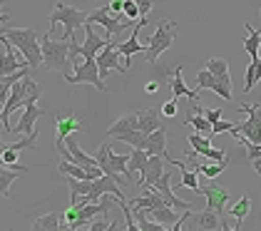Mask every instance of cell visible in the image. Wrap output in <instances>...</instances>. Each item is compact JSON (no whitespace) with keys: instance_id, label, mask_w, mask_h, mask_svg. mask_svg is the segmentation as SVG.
<instances>
[{"instance_id":"cell-1","label":"cell","mask_w":261,"mask_h":231,"mask_svg":"<svg viewBox=\"0 0 261 231\" xmlns=\"http://www.w3.org/2000/svg\"><path fill=\"white\" fill-rule=\"evenodd\" d=\"M0 35L8 38L18 47V53L25 58V62H30L33 67L42 65V42H40V35L33 28H8Z\"/></svg>"},{"instance_id":"cell-2","label":"cell","mask_w":261,"mask_h":231,"mask_svg":"<svg viewBox=\"0 0 261 231\" xmlns=\"http://www.w3.org/2000/svg\"><path fill=\"white\" fill-rule=\"evenodd\" d=\"M40 42H42V62L47 70L53 72H60L62 77L67 75V65H70V40H53L50 30L40 35Z\"/></svg>"},{"instance_id":"cell-3","label":"cell","mask_w":261,"mask_h":231,"mask_svg":"<svg viewBox=\"0 0 261 231\" xmlns=\"http://www.w3.org/2000/svg\"><path fill=\"white\" fill-rule=\"evenodd\" d=\"M85 22H87V15L77 10V8H72V5H65L62 0H55V10H53V15H50V33L62 25V38L65 40H72L75 38V33L85 28Z\"/></svg>"},{"instance_id":"cell-4","label":"cell","mask_w":261,"mask_h":231,"mask_svg":"<svg viewBox=\"0 0 261 231\" xmlns=\"http://www.w3.org/2000/svg\"><path fill=\"white\" fill-rule=\"evenodd\" d=\"M97 164L102 167V172L107 174V176H112L115 182L124 184V182H122V176H120V174H124V176H127V182H132V184L137 187L135 174L129 172V154H115L112 152V147L105 142L100 149H97Z\"/></svg>"},{"instance_id":"cell-5","label":"cell","mask_w":261,"mask_h":231,"mask_svg":"<svg viewBox=\"0 0 261 231\" xmlns=\"http://www.w3.org/2000/svg\"><path fill=\"white\" fill-rule=\"evenodd\" d=\"M40 87H38V82L35 80H30V75L18 80L15 85H13V90H10V97H8V102L3 105V112H0V122H3V127H5V132H13V127L8 124V119L10 115L18 110V107H25V102H28V97L33 95V92H38Z\"/></svg>"},{"instance_id":"cell-6","label":"cell","mask_w":261,"mask_h":231,"mask_svg":"<svg viewBox=\"0 0 261 231\" xmlns=\"http://www.w3.org/2000/svg\"><path fill=\"white\" fill-rule=\"evenodd\" d=\"M172 42H174V22L167 18L157 20V33L147 40V62L157 65V58L172 47Z\"/></svg>"},{"instance_id":"cell-7","label":"cell","mask_w":261,"mask_h":231,"mask_svg":"<svg viewBox=\"0 0 261 231\" xmlns=\"http://www.w3.org/2000/svg\"><path fill=\"white\" fill-rule=\"evenodd\" d=\"M239 110L246 112V119H244V122H237V127L231 130L234 139H237V137H246L249 142L261 144V105H244Z\"/></svg>"},{"instance_id":"cell-8","label":"cell","mask_w":261,"mask_h":231,"mask_svg":"<svg viewBox=\"0 0 261 231\" xmlns=\"http://www.w3.org/2000/svg\"><path fill=\"white\" fill-rule=\"evenodd\" d=\"M87 22H97V25H102V28L107 30V38H112V35H122L124 30L135 28L137 20L127 18L124 13H122V15H112L107 8H97V10H92V13L87 15Z\"/></svg>"},{"instance_id":"cell-9","label":"cell","mask_w":261,"mask_h":231,"mask_svg":"<svg viewBox=\"0 0 261 231\" xmlns=\"http://www.w3.org/2000/svg\"><path fill=\"white\" fill-rule=\"evenodd\" d=\"M75 75H65L62 80L65 82H70V85H85V82H90V85H95L100 92L107 90V85H105V80L100 75V67H97V60H77L75 65Z\"/></svg>"},{"instance_id":"cell-10","label":"cell","mask_w":261,"mask_h":231,"mask_svg":"<svg viewBox=\"0 0 261 231\" xmlns=\"http://www.w3.org/2000/svg\"><path fill=\"white\" fill-rule=\"evenodd\" d=\"M110 204L112 201H82V204H72L75 209H77V219L70 224V231H77V229H85V226H90V221L97 216V214H107V209H110Z\"/></svg>"},{"instance_id":"cell-11","label":"cell","mask_w":261,"mask_h":231,"mask_svg":"<svg viewBox=\"0 0 261 231\" xmlns=\"http://www.w3.org/2000/svg\"><path fill=\"white\" fill-rule=\"evenodd\" d=\"M38 97H40V90L28 97V102H25V112H22L20 122L13 127V132H20V135H30V132H35V122L45 115V110H40V107L35 105V102H38Z\"/></svg>"},{"instance_id":"cell-12","label":"cell","mask_w":261,"mask_h":231,"mask_svg":"<svg viewBox=\"0 0 261 231\" xmlns=\"http://www.w3.org/2000/svg\"><path fill=\"white\" fill-rule=\"evenodd\" d=\"M147 22H149V20L142 15V18L135 22V28H132V35L124 40V42H117V50H120L122 58H124V67H127V70H129V65H132V55H135V53H144V50H147V45H142L140 40H137V38H140V30L147 25Z\"/></svg>"},{"instance_id":"cell-13","label":"cell","mask_w":261,"mask_h":231,"mask_svg":"<svg viewBox=\"0 0 261 231\" xmlns=\"http://www.w3.org/2000/svg\"><path fill=\"white\" fill-rule=\"evenodd\" d=\"M122 53L117 50V42H107V47L102 50L100 55H97V67H100V75H102V80L110 75L112 70H120V72H124L127 67H124V62H122Z\"/></svg>"},{"instance_id":"cell-14","label":"cell","mask_w":261,"mask_h":231,"mask_svg":"<svg viewBox=\"0 0 261 231\" xmlns=\"http://www.w3.org/2000/svg\"><path fill=\"white\" fill-rule=\"evenodd\" d=\"M197 90H212V92H217V95L224 99V102H231V87L229 85H224L219 77L214 75L209 67H204L197 72Z\"/></svg>"},{"instance_id":"cell-15","label":"cell","mask_w":261,"mask_h":231,"mask_svg":"<svg viewBox=\"0 0 261 231\" xmlns=\"http://www.w3.org/2000/svg\"><path fill=\"white\" fill-rule=\"evenodd\" d=\"M189 229L197 231H219L224 229L221 214H217L214 209L206 207V212H192L189 214Z\"/></svg>"},{"instance_id":"cell-16","label":"cell","mask_w":261,"mask_h":231,"mask_svg":"<svg viewBox=\"0 0 261 231\" xmlns=\"http://www.w3.org/2000/svg\"><path fill=\"white\" fill-rule=\"evenodd\" d=\"M110 38H100L92 30V22H85V42H82V58L85 60H97L102 50L107 47Z\"/></svg>"},{"instance_id":"cell-17","label":"cell","mask_w":261,"mask_h":231,"mask_svg":"<svg viewBox=\"0 0 261 231\" xmlns=\"http://www.w3.org/2000/svg\"><path fill=\"white\" fill-rule=\"evenodd\" d=\"M199 194H204V199H206V207H209V209H214L217 214L224 216L226 204H229V192H226V189H221L219 184H201Z\"/></svg>"},{"instance_id":"cell-18","label":"cell","mask_w":261,"mask_h":231,"mask_svg":"<svg viewBox=\"0 0 261 231\" xmlns=\"http://www.w3.org/2000/svg\"><path fill=\"white\" fill-rule=\"evenodd\" d=\"M0 42H3V70H0V75H13V72H18V70H22V67H28L30 62H20V58H18V47L10 42L8 38H3L0 35ZM33 67V65H30Z\"/></svg>"},{"instance_id":"cell-19","label":"cell","mask_w":261,"mask_h":231,"mask_svg":"<svg viewBox=\"0 0 261 231\" xmlns=\"http://www.w3.org/2000/svg\"><path fill=\"white\" fill-rule=\"evenodd\" d=\"M169 182H172V174L167 172V174H162V179H160V182H154L152 187H154V189H157V192L167 199V204H169V207H174V209H179V212L192 209V204H189V201H181V199H177V196H174V192H172V184H169Z\"/></svg>"},{"instance_id":"cell-20","label":"cell","mask_w":261,"mask_h":231,"mask_svg":"<svg viewBox=\"0 0 261 231\" xmlns=\"http://www.w3.org/2000/svg\"><path fill=\"white\" fill-rule=\"evenodd\" d=\"M80 130H82V122L75 115L70 117L55 115V142H65L72 132H80Z\"/></svg>"},{"instance_id":"cell-21","label":"cell","mask_w":261,"mask_h":231,"mask_svg":"<svg viewBox=\"0 0 261 231\" xmlns=\"http://www.w3.org/2000/svg\"><path fill=\"white\" fill-rule=\"evenodd\" d=\"M164 159H167V157H164ZM164 159H162V154H149L147 172L142 174V179H140V184H137V187H152L154 182H160L162 172H164Z\"/></svg>"},{"instance_id":"cell-22","label":"cell","mask_w":261,"mask_h":231,"mask_svg":"<svg viewBox=\"0 0 261 231\" xmlns=\"http://www.w3.org/2000/svg\"><path fill=\"white\" fill-rule=\"evenodd\" d=\"M25 172H28V167H20V164H3V169H0V196H3V199L10 194L13 182Z\"/></svg>"},{"instance_id":"cell-23","label":"cell","mask_w":261,"mask_h":231,"mask_svg":"<svg viewBox=\"0 0 261 231\" xmlns=\"http://www.w3.org/2000/svg\"><path fill=\"white\" fill-rule=\"evenodd\" d=\"M137 117H140V130L144 132V135H149V132H154V130L164 127L162 112L152 110V107H147V110H140V112H137Z\"/></svg>"},{"instance_id":"cell-24","label":"cell","mask_w":261,"mask_h":231,"mask_svg":"<svg viewBox=\"0 0 261 231\" xmlns=\"http://www.w3.org/2000/svg\"><path fill=\"white\" fill-rule=\"evenodd\" d=\"M147 216H152L154 221H160L164 229H172V226L179 221V216H177V212H174V207H169V204H162V207H157V209H149Z\"/></svg>"},{"instance_id":"cell-25","label":"cell","mask_w":261,"mask_h":231,"mask_svg":"<svg viewBox=\"0 0 261 231\" xmlns=\"http://www.w3.org/2000/svg\"><path fill=\"white\" fill-rule=\"evenodd\" d=\"M129 130H140V117H137V112H129V115H122L110 130H107V137H115L122 135V132H129Z\"/></svg>"},{"instance_id":"cell-26","label":"cell","mask_w":261,"mask_h":231,"mask_svg":"<svg viewBox=\"0 0 261 231\" xmlns=\"http://www.w3.org/2000/svg\"><path fill=\"white\" fill-rule=\"evenodd\" d=\"M172 95H174V99H179V97H189L192 102H197V99H199V90H189V87L184 85L181 67H177V70H174V75H172Z\"/></svg>"},{"instance_id":"cell-27","label":"cell","mask_w":261,"mask_h":231,"mask_svg":"<svg viewBox=\"0 0 261 231\" xmlns=\"http://www.w3.org/2000/svg\"><path fill=\"white\" fill-rule=\"evenodd\" d=\"M147 152L149 154H167V130L160 127V130H154V132H149L147 135Z\"/></svg>"},{"instance_id":"cell-28","label":"cell","mask_w":261,"mask_h":231,"mask_svg":"<svg viewBox=\"0 0 261 231\" xmlns=\"http://www.w3.org/2000/svg\"><path fill=\"white\" fill-rule=\"evenodd\" d=\"M67 179V187H70V201L77 204L82 196H87L92 189V182L90 179H75V176H65Z\"/></svg>"},{"instance_id":"cell-29","label":"cell","mask_w":261,"mask_h":231,"mask_svg":"<svg viewBox=\"0 0 261 231\" xmlns=\"http://www.w3.org/2000/svg\"><path fill=\"white\" fill-rule=\"evenodd\" d=\"M244 92H251L256 85L261 82V55L259 58H254L249 65H246V72H244Z\"/></svg>"},{"instance_id":"cell-30","label":"cell","mask_w":261,"mask_h":231,"mask_svg":"<svg viewBox=\"0 0 261 231\" xmlns=\"http://www.w3.org/2000/svg\"><path fill=\"white\" fill-rule=\"evenodd\" d=\"M246 25V40H244V53L249 55V58L254 60V58H259V53H261V30H254L249 22H244Z\"/></svg>"},{"instance_id":"cell-31","label":"cell","mask_w":261,"mask_h":231,"mask_svg":"<svg viewBox=\"0 0 261 231\" xmlns=\"http://www.w3.org/2000/svg\"><path fill=\"white\" fill-rule=\"evenodd\" d=\"M65 142H67V147H70V152H72V162H75V164H82V167H100V164H97V157H90L77 142H72V139H65Z\"/></svg>"},{"instance_id":"cell-32","label":"cell","mask_w":261,"mask_h":231,"mask_svg":"<svg viewBox=\"0 0 261 231\" xmlns=\"http://www.w3.org/2000/svg\"><path fill=\"white\" fill-rule=\"evenodd\" d=\"M184 124H192V127H194V132H199V135L214 137L212 135V122L201 115V107H194V115L187 117V122H184Z\"/></svg>"},{"instance_id":"cell-33","label":"cell","mask_w":261,"mask_h":231,"mask_svg":"<svg viewBox=\"0 0 261 231\" xmlns=\"http://www.w3.org/2000/svg\"><path fill=\"white\" fill-rule=\"evenodd\" d=\"M33 229L35 231H55L62 229V214H45L40 219L33 221Z\"/></svg>"},{"instance_id":"cell-34","label":"cell","mask_w":261,"mask_h":231,"mask_svg":"<svg viewBox=\"0 0 261 231\" xmlns=\"http://www.w3.org/2000/svg\"><path fill=\"white\" fill-rule=\"evenodd\" d=\"M147 164H149V152L147 149H137L132 147V154H129V172H147Z\"/></svg>"},{"instance_id":"cell-35","label":"cell","mask_w":261,"mask_h":231,"mask_svg":"<svg viewBox=\"0 0 261 231\" xmlns=\"http://www.w3.org/2000/svg\"><path fill=\"white\" fill-rule=\"evenodd\" d=\"M206 67H209V70H212L214 75L219 77V80L224 82V85H229V87H231V75H229V62H226L224 58H212L209 62H206Z\"/></svg>"},{"instance_id":"cell-36","label":"cell","mask_w":261,"mask_h":231,"mask_svg":"<svg viewBox=\"0 0 261 231\" xmlns=\"http://www.w3.org/2000/svg\"><path fill=\"white\" fill-rule=\"evenodd\" d=\"M117 142H127L129 147H137V149H147V135L142 130H129V132H122L115 137Z\"/></svg>"},{"instance_id":"cell-37","label":"cell","mask_w":261,"mask_h":231,"mask_svg":"<svg viewBox=\"0 0 261 231\" xmlns=\"http://www.w3.org/2000/svg\"><path fill=\"white\" fill-rule=\"evenodd\" d=\"M249 212H251V199H249V194H244L239 201H237V204L231 207V216H234V221H237L234 226H239L241 221H244V219L249 216Z\"/></svg>"},{"instance_id":"cell-38","label":"cell","mask_w":261,"mask_h":231,"mask_svg":"<svg viewBox=\"0 0 261 231\" xmlns=\"http://www.w3.org/2000/svg\"><path fill=\"white\" fill-rule=\"evenodd\" d=\"M189 144H192V149L199 154V157H204V154L212 149V137L199 135V132H192V135H189Z\"/></svg>"},{"instance_id":"cell-39","label":"cell","mask_w":261,"mask_h":231,"mask_svg":"<svg viewBox=\"0 0 261 231\" xmlns=\"http://www.w3.org/2000/svg\"><path fill=\"white\" fill-rule=\"evenodd\" d=\"M199 172H194V169H189V167H184L181 169V179H179V184L181 187H187V189H192L194 194H199V189H201V184H199Z\"/></svg>"},{"instance_id":"cell-40","label":"cell","mask_w":261,"mask_h":231,"mask_svg":"<svg viewBox=\"0 0 261 231\" xmlns=\"http://www.w3.org/2000/svg\"><path fill=\"white\" fill-rule=\"evenodd\" d=\"M90 231H112V229H117V224H112V219L105 214V219H97V221H92L90 226H87Z\"/></svg>"},{"instance_id":"cell-41","label":"cell","mask_w":261,"mask_h":231,"mask_svg":"<svg viewBox=\"0 0 261 231\" xmlns=\"http://www.w3.org/2000/svg\"><path fill=\"white\" fill-rule=\"evenodd\" d=\"M124 15H127V18H132V20L142 18V13H140V8H137V3H135V0H124Z\"/></svg>"},{"instance_id":"cell-42","label":"cell","mask_w":261,"mask_h":231,"mask_svg":"<svg viewBox=\"0 0 261 231\" xmlns=\"http://www.w3.org/2000/svg\"><path fill=\"white\" fill-rule=\"evenodd\" d=\"M237 127V122H224V119H219V122H214L212 124V135H221V132H231Z\"/></svg>"},{"instance_id":"cell-43","label":"cell","mask_w":261,"mask_h":231,"mask_svg":"<svg viewBox=\"0 0 261 231\" xmlns=\"http://www.w3.org/2000/svg\"><path fill=\"white\" fill-rule=\"evenodd\" d=\"M15 162H18V149L3 147V164H15Z\"/></svg>"},{"instance_id":"cell-44","label":"cell","mask_w":261,"mask_h":231,"mask_svg":"<svg viewBox=\"0 0 261 231\" xmlns=\"http://www.w3.org/2000/svg\"><path fill=\"white\" fill-rule=\"evenodd\" d=\"M201 159H212V162H226L229 157H226V152H221V149H214V147H212L209 152L201 157Z\"/></svg>"},{"instance_id":"cell-45","label":"cell","mask_w":261,"mask_h":231,"mask_svg":"<svg viewBox=\"0 0 261 231\" xmlns=\"http://www.w3.org/2000/svg\"><path fill=\"white\" fill-rule=\"evenodd\" d=\"M107 10H110L112 15H122V13H124V0H110Z\"/></svg>"},{"instance_id":"cell-46","label":"cell","mask_w":261,"mask_h":231,"mask_svg":"<svg viewBox=\"0 0 261 231\" xmlns=\"http://www.w3.org/2000/svg\"><path fill=\"white\" fill-rule=\"evenodd\" d=\"M162 115H164V117H174V115H177V99H174V97H172V99H169V102L162 107Z\"/></svg>"},{"instance_id":"cell-47","label":"cell","mask_w":261,"mask_h":231,"mask_svg":"<svg viewBox=\"0 0 261 231\" xmlns=\"http://www.w3.org/2000/svg\"><path fill=\"white\" fill-rule=\"evenodd\" d=\"M201 115H204L209 122H212V124H214V122H219V119H221V110H209V107H204V110H201Z\"/></svg>"},{"instance_id":"cell-48","label":"cell","mask_w":261,"mask_h":231,"mask_svg":"<svg viewBox=\"0 0 261 231\" xmlns=\"http://www.w3.org/2000/svg\"><path fill=\"white\" fill-rule=\"evenodd\" d=\"M135 3H137V8H140V13L144 18L152 13V0H135Z\"/></svg>"},{"instance_id":"cell-49","label":"cell","mask_w":261,"mask_h":231,"mask_svg":"<svg viewBox=\"0 0 261 231\" xmlns=\"http://www.w3.org/2000/svg\"><path fill=\"white\" fill-rule=\"evenodd\" d=\"M157 90H160V82H149V85L144 87V92H147V95H154Z\"/></svg>"},{"instance_id":"cell-50","label":"cell","mask_w":261,"mask_h":231,"mask_svg":"<svg viewBox=\"0 0 261 231\" xmlns=\"http://www.w3.org/2000/svg\"><path fill=\"white\" fill-rule=\"evenodd\" d=\"M251 167H254V172H256V174L261 172V157H259V159H254V162H251Z\"/></svg>"},{"instance_id":"cell-51","label":"cell","mask_w":261,"mask_h":231,"mask_svg":"<svg viewBox=\"0 0 261 231\" xmlns=\"http://www.w3.org/2000/svg\"><path fill=\"white\" fill-rule=\"evenodd\" d=\"M259 174H261V172H259Z\"/></svg>"}]
</instances>
